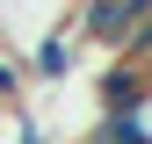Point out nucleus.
<instances>
[{
  "label": "nucleus",
  "mask_w": 152,
  "mask_h": 144,
  "mask_svg": "<svg viewBox=\"0 0 152 144\" xmlns=\"http://www.w3.org/2000/svg\"><path fill=\"white\" fill-rule=\"evenodd\" d=\"M80 29H72V14H58V22H44V29H36L29 36V79H44V86H58V79H72V65H80Z\"/></svg>",
  "instance_id": "nucleus-1"
},
{
  "label": "nucleus",
  "mask_w": 152,
  "mask_h": 144,
  "mask_svg": "<svg viewBox=\"0 0 152 144\" xmlns=\"http://www.w3.org/2000/svg\"><path fill=\"white\" fill-rule=\"evenodd\" d=\"M72 29H80V43H94V50H123V36L138 22H130L123 0H80V7H72Z\"/></svg>",
  "instance_id": "nucleus-2"
},
{
  "label": "nucleus",
  "mask_w": 152,
  "mask_h": 144,
  "mask_svg": "<svg viewBox=\"0 0 152 144\" xmlns=\"http://www.w3.org/2000/svg\"><path fill=\"white\" fill-rule=\"evenodd\" d=\"M145 94H152V72H145V65H130V58H116L102 79H94L102 115H138V108H145Z\"/></svg>",
  "instance_id": "nucleus-3"
},
{
  "label": "nucleus",
  "mask_w": 152,
  "mask_h": 144,
  "mask_svg": "<svg viewBox=\"0 0 152 144\" xmlns=\"http://www.w3.org/2000/svg\"><path fill=\"white\" fill-rule=\"evenodd\" d=\"M22 86H29V65L7 50V58H0V108H22Z\"/></svg>",
  "instance_id": "nucleus-4"
},
{
  "label": "nucleus",
  "mask_w": 152,
  "mask_h": 144,
  "mask_svg": "<svg viewBox=\"0 0 152 144\" xmlns=\"http://www.w3.org/2000/svg\"><path fill=\"white\" fill-rule=\"evenodd\" d=\"M123 7H130V22H145V14H152V0H123Z\"/></svg>",
  "instance_id": "nucleus-5"
},
{
  "label": "nucleus",
  "mask_w": 152,
  "mask_h": 144,
  "mask_svg": "<svg viewBox=\"0 0 152 144\" xmlns=\"http://www.w3.org/2000/svg\"><path fill=\"white\" fill-rule=\"evenodd\" d=\"M138 122H145V144H152V94H145V108H138Z\"/></svg>",
  "instance_id": "nucleus-6"
},
{
  "label": "nucleus",
  "mask_w": 152,
  "mask_h": 144,
  "mask_svg": "<svg viewBox=\"0 0 152 144\" xmlns=\"http://www.w3.org/2000/svg\"><path fill=\"white\" fill-rule=\"evenodd\" d=\"M80 144H109V137H102V130H87V137H80Z\"/></svg>",
  "instance_id": "nucleus-7"
},
{
  "label": "nucleus",
  "mask_w": 152,
  "mask_h": 144,
  "mask_svg": "<svg viewBox=\"0 0 152 144\" xmlns=\"http://www.w3.org/2000/svg\"><path fill=\"white\" fill-rule=\"evenodd\" d=\"M0 58H7V29H0Z\"/></svg>",
  "instance_id": "nucleus-8"
}]
</instances>
